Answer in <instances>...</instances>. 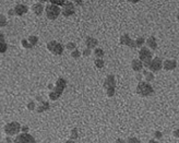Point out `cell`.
<instances>
[{
  "instance_id": "1",
  "label": "cell",
  "mask_w": 179,
  "mask_h": 143,
  "mask_svg": "<svg viewBox=\"0 0 179 143\" xmlns=\"http://www.w3.org/2000/svg\"><path fill=\"white\" fill-rule=\"evenodd\" d=\"M66 86H67V81H66L63 78H59L57 81H56V84H55L53 90L50 91L49 94H48V97H49L50 101H57L58 98L62 95Z\"/></svg>"
},
{
  "instance_id": "2",
  "label": "cell",
  "mask_w": 179,
  "mask_h": 143,
  "mask_svg": "<svg viewBox=\"0 0 179 143\" xmlns=\"http://www.w3.org/2000/svg\"><path fill=\"white\" fill-rule=\"evenodd\" d=\"M137 93L142 97H148L154 94V89L149 82L141 81L137 85Z\"/></svg>"
},
{
  "instance_id": "3",
  "label": "cell",
  "mask_w": 179,
  "mask_h": 143,
  "mask_svg": "<svg viewBox=\"0 0 179 143\" xmlns=\"http://www.w3.org/2000/svg\"><path fill=\"white\" fill-rule=\"evenodd\" d=\"M139 59L142 61L143 67L145 68H149L150 63L153 59V54L152 51H150L148 47H142L140 51H139Z\"/></svg>"
},
{
  "instance_id": "4",
  "label": "cell",
  "mask_w": 179,
  "mask_h": 143,
  "mask_svg": "<svg viewBox=\"0 0 179 143\" xmlns=\"http://www.w3.org/2000/svg\"><path fill=\"white\" fill-rule=\"evenodd\" d=\"M21 125L19 122H16V121H11V122H9L7 124L6 126L4 127V133L9 137H13V135H18L21 131Z\"/></svg>"
},
{
  "instance_id": "5",
  "label": "cell",
  "mask_w": 179,
  "mask_h": 143,
  "mask_svg": "<svg viewBox=\"0 0 179 143\" xmlns=\"http://www.w3.org/2000/svg\"><path fill=\"white\" fill-rule=\"evenodd\" d=\"M46 16L49 20H56L59 16V14L61 13V9L57 6H53V4H47L46 6Z\"/></svg>"
},
{
  "instance_id": "6",
  "label": "cell",
  "mask_w": 179,
  "mask_h": 143,
  "mask_svg": "<svg viewBox=\"0 0 179 143\" xmlns=\"http://www.w3.org/2000/svg\"><path fill=\"white\" fill-rule=\"evenodd\" d=\"M14 143H37L33 135L30 133H21L15 137Z\"/></svg>"
},
{
  "instance_id": "7",
  "label": "cell",
  "mask_w": 179,
  "mask_h": 143,
  "mask_svg": "<svg viewBox=\"0 0 179 143\" xmlns=\"http://www.w3.org/2000/svg\"><path fill=\"white\" fill-rule=\"evenodd\" d=\"M162 68H163V61H162V59L158 58V57L153 58L149 66L150 71L153 72V73H154V72H158V71L162 70Z\"/></svg>"
},
{
  "instance_id": "8",
  "label": "cell",
  "mask_w": 179,
  "mask_h": 143,
  "mask_svg": "<svg viewBox=\"0 0 179 143\" xmlns=\"http://www.w3.org/2000/svg\"><path fill=\"white\" fill-rule=\"evenodd\" d=\"M61 13L63 14V16H71L74 14V4L71 1H67L61 9Z\"/></svg>"
},
{
  "instance_id": "9",
  "label": "cell",
  "mask_w": 179,
  "mask_h": 143,
  "mask_svg": "<svg viewBox=\"0 0 179 143\" xmlns=\"http://www.w3.org/2000/svg\"><path fill=\"white\" fill-rule=\"evenodd\" d=\"M120 44L127 47H130V48H137L135 41H133L128 34H123L120 36Z\"/></svg>"
},
{
  "instance_id": "10",
  "label": "cell",
  "mask_w": 179,
  "mask_h": 143,
  "mask_svg": "<svg viewBox=\"0 0 179 143\" xmlns=\"http://www.w3.org/2000/svg\"><path fill=\"white\" fill-rule=\"evenodd\" d=\"M116 78L111 74V75H107L105 81H104V88L105 90H109V89H116Z\"/></svg>"
},
{
  "instance_id": "11",
  "label": "cell",
  "mask_w": 179,
  "mask_h": 143,
  "mask_svg": "<svg viewBox=\"0 0 179 143\" xmlns=\"http://www.w3.org/2000/svg\"><path fill=\"white\" fill-rule=\"evenodd\" d=\"M176 67H177V61L175 59H167L163 62V69L166 71H173L176 69Z\"/></svg>"
},
{
  "instance_id": "12",
  "label": "cell",
  "mask_w": 179,
  "mask_h": 143,
  "mask_svg": "<svg viewBox=\"0 0 179 143\" xmlns=\"http://www.w3.org/2000/svg\"><path fill=\"white\" fill-rule=\"evenodd\" d=\"M29 11V7L26 4H18L16 6L14 7V12L16 16H24L26 12Z\"/></svg>"
},
{
  "instance_id": "13",
  "label": "cell",
  "mask_w": 179,
  "mask_h": 143,
  "mask_svg": "<svg viewBox=\"0 0 179 143\" xmlns=\"http://www.w3.org/2000/svg\"><path fill=\"white\" fill-rule=\"evenodd\" d=\"M37 101L41 103V105H38L37 108H36V112H46V110H48V109H49L50 105H49L48 102L44 101L42 97H37Z\"/></svg>"
},
{
  "instance_id": "14",
  "label": "cell",
  "mask_w": 179,
  "mask_h": 143,
  "mask_svg": "<svg viewBox=\"0 0 179 143\" xmlns=\"http://www.w3.org/2000/svg\"><path fill=\"white\" fill-rule=\"evenodd\" d=\"M98 45V41L94 37H91V36H88L86 38H85V46L86 48L88 49H96V47Z\"/></svg>"
},
{
  "instance_id": "15",
  "label": "cell",
  "mask_w": 179,
  "mask_h": 143,
  "mask_svg": "<svg viewBox=\"0 0 179 143\" xmlns=\"http://www.w3.org/2000/svg\"><path fill=\"white\" fill-rule=\"evenodd\" d=\"M131 68H132L134 72H140L143 69V63H142L140 59H133L131 61Z\"/></svg>"
},
{
  "instance_id": "16",
  "label": "cell",
  "mask_w": 179,
  "mask_h": 143,
  "mask_svg": "<svg viewBox=\"0 0 179 143\" xmlns=\"http://www.w3.org/2000/svg\"><path fill=\"white\" fill-rule=\"evenodd\" d=\"M146 46H148V48L149 49H152V51H155V49H157V41L155 37H153V36H151V37H149V38L146 39Z\"/></svg>"
},
{
  "instance_id": "17",
  "label": "cell",
  "mask_w": 179,
  "mask_h": 143,
  "mask_svg": "<svg viewBox=\"0 0 179 143\" xmlns=\"http://www.w3.org/2000/svg\"><path fill=\"white\" fill-rule=\"evenodd\" d=\"M32 10H33V12H34L36 16H41L43 12H44V6H43L41 2L34 4L33 7H32Z\"/></svg>"
},
{
  "instance_id": "18",
  "label": "cell",
  "mask_w": 179,
  "mask_h": 143,
  "mask_svg": "<svg viewBox=\"0 0 179 143\" xmlns=\"http://www.w3.org/2000/svg\"><path fill=\"white\" fill-rule=\"evenodd\" d=\"M63 49H65V47H63L62 44L56 43V45H55L53 49L51 51V53H53V55H56V56H60V55H62V53H63Z\"/></svg>"
},
{
  "instance_id": "19",
  "label": "cell",
  "mask_w": 179,
  "mask_h": 143,
  "mask_svg": "<svg viewBox=\"0 0 179 143\" xmlns=\"http://www.w3.org/2000/svg\"><path fill=\"white\" fill-rule=\"evenodd\" d=\"M142 74H143V77H144V79H145V82H149V83L155 79L153 72H151V71H143V73Z\"/></svg>"
},
{
  "instance_id": "20",
  "label": "cell",
  "mask_w": 179,
  "mask_h": 143,
  "mask_svg": "<svg viewBox=\"0 0 179 143\" xmlns=\"http://www.w3.org/2000/svg\"><path fill=\"white\" fill-rule=\"evenodd\" d=\"M104 55H105V53H104V51L102 48H96V49H94V56L96 57V59H103Z\"/></svg>"
},
{
  "instance_id": "21",
  "label": "cell",
  "mask_w": 179,
  "mask_h": 143,
  "mask_svg": "<svg viewBox=\"0 0 179 143\" xmlns=\"http://www.w3.org/2000/svg\"><path fill=\"white\" fill-rule=\"evenodd\" d=\"M27 41L30 42V44L32 45V46H35V45L38 43V37L37 36H35V35H31L30 37L27 38Z\"/></svg>"
},
{
  "instance_id": "22",
  "label": "cell",
  "mask_w": 179,
  "mask_h": 143,
  "mask_svg": "<svg viewBox=\"0 0 179 143\" xmlns=\"http://www.w3.org/2000/svg\"><path fill=\"white\" fill-rule=\"evenodd\" d=\"M79 138V133H78V129H72L71 132H70V140H73V141H76V139Z\"/></svg>"
},
{
  "instance_id": "23",
  "label": "cell",
  "mask_w": 179,
  "mask_h": 143,
  "mask_svg": "<svg viewBox=\"0 0 179 143\" xmlns=\"http://www.w3.org/2000/svg\"><path fill=\"white\" fill-rule=\"evenodd\" d=\"M94 63H95V67L97 69H102V68H104V66H105V62H104L103 59H95Z\"/></svg>"
},
{
  "instance_id": "24",
  "label": "cell",
  "mask_w": 179,
  "mask_h": 143,
  "mask_svg": "<svg viewBox=\"0 0 179 143\" xmlns=\"http://www.w3.org/2000/svg\"><path fill=\"white\" fill-rule=\"evenodd\" d=\"M21 45H22V47H24V48H26V49H30V48H33V46L30 44V42L27 41V39L23 38L22 41H21Z\"/></svg>"
},
{
  "instance_id": "25",
  "label": "cell",
  "mask_w": 179,
  "mask_h": 143,
  "mask_svg": "<svg viewBox=\"0 0 179 143\" xmlns=\"http://www.w3.org/2000/svg\"><path fill=\"white\" fill-rule=\"evenodd\" d=\"M7 48H8V45L4 43V35L1 34V54H4L7 51Z\"/></svg>"
},
{
  "instance_id": "26",
  "label": "cell",
  "mask_w": 179,
  "mask_h": 143,
  "mask_svg": "<svg viewBox=\"0 0 179 143\" xmlns=\"http://www.w3.org/2000/svg\"><path fill=\"white\" fill-rule=\"evenodd\" d=\"M66 48H67V49H69V51H76V43H73V42L68 43V44L66 45Z\"/></svg>"
},
{
  "instance_id": "27",
  "label": "cell",
  "mask_w": 179,
  "mask_h": 143,
  "mask_svg": "<svg viewBox=\"0 0 179 143\" xmlns=\"http://www.w3.org/2000/svg\"><path fill=\"white\" fill-rule=\"evenodd\" d=\"M144 38L143 37H139V38L135 39V45H137V47H143V45H144Z\"/></svg>"
},
{
  "instance_id": "28",
  "label": "cell",
  "mask_w": 179,
  "mask_h": 143,
  "mask_svg": "<svg viewBox=\"0 0 179 143\" xmlns=\"http://www.w3.org/2000/svg\"><path fill=\"white\" fill-rule=\"evenodd\" d=\"M50 4H53V6H57V7H60V6L62 7V6L66 4V1H62V0H61V1H59V0H51Z\"/></svg>"
},
{
  "instance_id": "29",
  "label": "cell",
  "mask_w": 179,
  "mask_h": 143,
  "mask_svg": "<svg viewBox=\"0 0 179 143\" xmlns=\"http://www.w3.org/2000/svg\"><path fill=\"white\" fill-rule=\"evenodd\" d=\"M35 108H37L36 107V105H35V102L31 101L27 103V109L30 110V112H32V110H35Z\"/></svg>"
},
{
  "instance_id": "30",
  "label": "cell",
  "mask_w": 179,
  "mask_h": 143,
  "mask_svg": "<svg viewBox=\"0 0 179 143\" xmlns=\"http://www.w3.org/2000/svg\"><path fill=\"white\" fill-rule=\"evenodd\" d=\"M127 143H141V141L135 137H129L127 140Z\"/></svg>"
},
{
  "instance_id": "31",
  "label": "cell",
  "mask_w": 179,
  "mask_h": 143,
  "mask_svg": "<svg viewBox=\"0 0 179 143\" xmlns=\"http://www.w3.org/2000/svg\"><path fill=\"white\" fill-rule=\"evenodd\" d=\"M71 57H72L73 59H79L81 57V53L78 49H76V51H73L72 53H71Z\"/></svg>"
},
{
  "instance_id": "32",
  "label": "cell",
  "mask_w": 179,
  "mask_h": 143,
  "mask_svg": "<svg viewBox=\"0 0 179 143\" xmlns=\"http://www.w3.org/2000/svg\"><path fill=\"white\" fill-rule=\"evenodd\" d=\"M56 41H50L49 43H47V49L49 51H51L53 49V47H55V45H56Z\"/></svg>"
},
{
  "instance_id": "33",
  "label": "cell",
  "mask_w": 179,
  "mask_h": 143,
  "mask_svg": "<svg viewBox=\"0 0 179 143\" xmlns=\"http://www.w3.org/2000/svg\"><path fill=\"white\" fill-rule=\"evenodd\" d=\"M0 20H1V21H0V26L1 27L6 26V25H7V20H6V18L4 16V14L0 16Z\"/></svg>"
},
{
  "instance_id": "34",
  "label": "cell",
  "mask_w": 179,
  "mask_h": 143,
  "mask_svg": "<svg viewBox=\"0 0 179 143\" xmlns=\"http://www.w3.org/2000/svg\"><path fill=\"white\" fill-rule=\"evenodd\" d=\"M83 57H88L90 55L92 54V51L91 49H88V48H85V49H83Z\"/></svg>"
},
{
  "instance_id": "35",
  "label": "cell",
  "mask_w": 179,
  "mask_h": 143,
  "mask_svg": "<svg viewBox=\"0 0 179 143\" xmlns=\"http://www.w3.org/2000/svg\"><path fill=\"white\" fill-rule=\"evenodd\" d=\"M154 137L156 138V139H162V137H163V133L160 131H155L154 132Z\"/></svg>"
},
{
  "instance_id": "36",
  "label": "cell",
  "mask_w": 179,
  "mask_h": 143,
  "mask_svg": "<svg viewBox=\"0 0 179 143\" xmlns=\"http://www.w3.org/2000/svg\"><path fill=\"white\" fill-rule=\"evenodd\" d=\"M173 135L175 137L176 139H179V129H175V130L173 131Z\"/></svg>"
},
{
  "instance_id": "37",
  "label": "cell",
  "mask_w": 179,
  "mask_h": 143,
  "mask_svg": "<svg viewBox=\"0 0 179 143\" xmlns=\"http://www.w3.org/2000/svg\"><path fill=\"white\" fill-rule=\"evenodd\" d=\"M21 130H22V133H29V127H27V126H22V129H21Z\"/></svg>"
},
{
  "instance_id": "38",
  "label": "cell",
  "mask_w": 179,
  "mask_h": 143,
  "mask_svg": "<svg viewBox=\"0 0 179 143\" xmlns=\"http://www.w3.org/2000/svg\"><path fill=\"white\" fill-rule=\"evenodd\" d=\"M4 143H12V139L9 135H7V137L4 138Z\"/></svg>"
},
{
  "instance_id": "39",
  "label": "cell",
  "mask_w": 179,
  "mask_h": 143,
  "mask_svg": "<svg viewBox=\"0 0 179 143\" xmlns=\"http://www.w3.org/2000/svg\"><path fill=\"white\" fill-rule=\"evenodd\" d=\"M115 143H127V141H125L123 139H117L115 141Z\"/></svg>"
},
{
  "instance_id": "40",
  "label": "cell",
  "mask_w": 179,
  "mask_h": 143,
  "mask_svg": "<svg viewBox=\"0 0 179 143\" xmlns=\"http://www.w3.org/2000/svg\"><path fill=\"white\" fill-rule=\"evenodd\" d=\"M142 77H143V74H137V80H138V81L141 82L142 81V80H141Z\"/></svg>"
},
{
  "instance_id": "41",
  "label": "cell",
  "mask_w": 179,
  "mask_h": 143,
  "mask_svg": "<svg viewBox=\"0 0 179 143\" xmlns=\"http://www.w3.org/2000/svg\"><path fill=\"white\" fill-rule=\"evenodd\" d=\"M15 12H14V9H11V10H9V16H14Z\"/></svg>"
},
{
  "instance_id": "42",
  "label": "cell",
  "mask_w": 179,
  "mask_h": 143,
  "mask_svg": "<svg viewBox=\"0 0 179 143\" xmlns=\"http://www.w3.org/2000/svg\"><path fill=\"white\" fill-rule=\"evenodd\" d=\"M148 143H158V141H156V140H154V139H151Z\"/></svg>"
},
{
  "instance_id": "43",
  "label": "cell",
  "mask_w": 179,
  "mask_h": 143,
  "mask_svg": "<svg viewBox=\"0 0 179 143\" xmlns=\"http://www.w3.org/2000/svg\"><path fill=\"white\" fill-rule=\"evenodd\" d=\"M66 143H74L73 140H68V141H66Z\"/></svg>"
},
{
  "instance_id": "44",
  "label": "cell",
  "mask_w": 179,
  "mask_h": 143,
  "mask_svg": "<svg viewBox=\"0 0 179 143\" xmlns=\"http://www.w3.org/2000/svg\"><path fill=\"white\" fill-rule=\"evenodd\" d=\"M76 4H82L83 2H82V1H76Z\"/></svg>"
},
{
  "instance_id": "45",
  "label": "cell",
  "mask_w": 179,
  "mask_h": 143,
  "mask_svg": "<svg viewBox=\"0 0 179 143\" xmlns=\"http://www.w3.org/2000/svg\"><path fill=\"white\" fill-rule=\"evenodd\" d=\"M177 20H178V21H179V12H178V13H177Z\"/></svg>"
}]
</instances>
